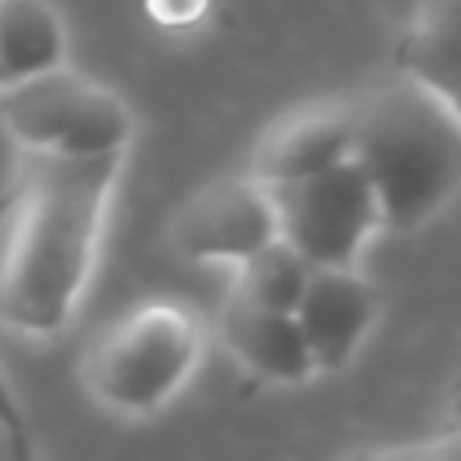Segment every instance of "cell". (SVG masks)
I'll use <instances>...</instances> for the list:
<instances>
[{
    "label": "cell",
    "instance_id": "obj_1",
    "mask_svg": "<svg viewBox=\"0 0 461 461\" xmlns=\"http://www.w3.org/2000/svg\"><path fill=\"white\" fill-rule=\"evenodd\" d=\"M122 154H29L13 235L0 255V324L24 336L61 332L81 303Z\"/></svg>",
    "mask_w": 461,
    "mask_h": 461
},
{
    "label": "cell",
    "instance_id": "obj_2",
    "mask_svg": "<svg viewBox=\"0 0 461 461\" xmlns=\"http://www.w3.org/2000/svg\"><path fill=\"white\" fill-rule=\"evenodd\" d=\"M352 113V158L368 175L381 227L409 230L461 191V113L421 77L384 86Z\"/></svg>",
    "mask_w": 461,
    "mask_h": 461
},
{
    "label": "cell",
    "instance_id": "obj_3",
    "mask_svg": "<svg viewBox=\"0 0 461 461\" xmlns=\"http://www.w3.org/2000/svg\"><path fill=\"white\" fill-rule=\"evenodd\" d=\"M199 328L175 303H142L110 324L86 357V384L118 413H154L186 384Z\"/></svg>",
    "mask_w": 461,
    "mask_h": 461
},
{
    "label": "cell",
    "instance_id": "obj_4",
    "mask_svg": "<svg viewBox=\"0 0 461 461\" xmlns=\"http://www.w3.org/2000/svg\"><path fill=\"white\" fill-rule=\"evenodd\" d=\"M0 110L29 154H57V158L122 154L134 134L126 102L65 65L0 86Z\"/></svg>",
    "mask_w": 461,
    "mask_h": 461
},
{
    "label": "cell",
    "instance_id": "obj_5",
    "mask_svg": "<svg viewBox=\"0 0 461 461\" xmlns=\"http://www.w3.org/2000/svg\"><path fill=\"white\" fill-rule=\"evenodd\" d=\"M276 207L279 235L312 267H352L360 247L381 227V207L357 158L332 162L303 178L263 183Z\"/></svg>",
    "mask_w": 461,
    "mask_h": 461
},
{
    "label": "cell",
    "instance_id": "obj_6",
    "mask_svg": "<svg viewBox=\"0 0 461 461\" xmlns=\"http://www.w3.org/2000/svg\"><path fill=\"white\" fill-rule=\"evenodd\" d=\"M279 235L267 186L255 178H227L207 186L175 219V251L199 263H239Z\"/></svg>",
    "mask_w": 461,
    "mask_h": 461
},
{
    "label": "cell",
    "instance_id": "obj_7",
    "mask_svg": "<svg viewBox=\"0 0 461 461\" xmlns=\"http://www.w3.org/2000/svg\"><path fill=\"white\" fill-rule=\"evenodd\" d=\"M295 320L312 348L316 368L332 373L352 360L376 320V292L348 267H312L308 287L295 303Z\"/></svg>",
    "mask_w": 461,
    "mask_h": 461
},
{
    "label": "cell",
    "instance_id": "obj_8",
    "mask_svg": "<svg viewBox=\"0 0 461 461\" xmlns=\"http://www.w3.org/2000/svg\"><path fill=\"white\" fill-rule=\"evenodd\" d=\"M219 332H223L227 348L267 381H308L316 373V360H312L295 312L259 308L243 295H230Z\"/></svg>",
    "mask_w": 461,
    "mask_h": 461
},
{
    "label": "cell",
    "instance_id": "obj_9",
    "mask_svg": "<svg viewBox=\"0 0 461 461\" xmlns=\"http://www.w3.org/2000/svg\"><path fill=\"white\" fill-rule=\"evenodd\" d=\"M352 158V113L348 110H312L279 126L255 158L259 183L303 178L332 162Z\"/></svg>",
    "mask_w": 461,
    "mask_h": 461
},
{
    "label": "cell",
    "instance_id": "obj_10",
    "mask_svg": "<svg viewBox=\"0 0 461 461\" xmlns=\"http://www.w3.org/2000/svg\"><path fill=\"white\" fill-rule=\"evenodd\" d=\"M65 65V24L49 0H0V86Z\"/></svg>",
    "mask_w": 461,
    "mask_h": 461
},
{
    "label": "cell",
    "instance_id": "obj_11",
    "mask_svg": "<svg viewBox=\"0 0 461 461\" xmlns=\"http://www.w3.org/2000/svg\"><path fill=\"white\" fill-rule=\"evenodd\" d=\"M308 276H312V263L303 259L284 235H276L271 243H263L259 251H251L247 259H239L235 295L259 303V308L295 312L303 287H308Z\"/></svg>",
    "mask_w": 461,
    "mask_h": 461
},
{
    "label": "cell",
    "instance_id": "obj_12",
    "mask_svg": "<svg viewBox=\"0 0 461 461\" xmlns=\"http://www.w3.org/2000/svg\"><path fill=\"white\" fill-rule=\"evenodd\" d=\"M409 69L425 86L441 89L461 73V0H429L409 49Z\"/></svg>",
    "mask_w": 461,
    "mask_h": 461
},
{
    "label": "cell",
    "instance_id": "obj_13",
    "mask_svg": "<svg viewBox=\"0 0 461 461\" xmlns=\"http://www.w3.org/2000/svg\"><path fill=\"white\" fill-rule=\"evenodd\" d=\"M24 175H29V150L16 142V134L8 130L5 110H0V199L21 194Z\"/></svg>",
    "mask_w": 461,
    "mask_h": 461
},
{
    "label": "cell",
    "instance_id": "obj_14",
    "mask_svg": "<svg viewBox=\"0 0 461 461\" xmlns=\"http://www.w3.org/2000/svg\"><path fill=\"white\" fill-rule=\"evenodd\" d=\"M0 421H5L13 433H21V438H29V417H24L21 397H16V389H13V384H8L5 368H0Z\"/></svg>",
    "mask_w": 461,
    "mask_h": 461
},
{
    "label": "cell",
    "instance_id": "obj_15",
    "mask_svg": "<svg viewBox=\"0 0 461 461\" xmlns=\"http://www.w3.org/2000/svg\"><path fill=\"white\" fill-rule=\"evenodd\" d=\"M438 94H441V97H446V102H449V105H454V110L461 113V73H457V77H454V81H446V86H441V89H438Z\"/></svg>",
    "mask_w": 461,
    "mask_h": 461
},
{
    "label": "cell",
    "instance_id": "obj_16",
    "mask_svg": "<svg viewBox=\"0 0 461 461\" xmlns=\"http://www.w3.org/2000/svg\"><path fill=\"white\" fill-rule=\"evenodd\" d=\"M16 199H21V194H8V199H0V219H8V215H13Z\"/></svg>",
    "mask_w": 461,
    "mask_h": 461
},
{
    "label": "cell",
    "instance_id": "obj_17",
    "mask_svg": "<svg viewBox=\"0 0 461 461\" xmlns=\"http://www.w3.org/2000/svg\"><path fill=\"white\" fill-rule=\"evenodd\" d=\"M457 425H461V393H457Z\"/></svg>",
    "mask_w": 461,
    "mask_h": 461
}]
</instances>
